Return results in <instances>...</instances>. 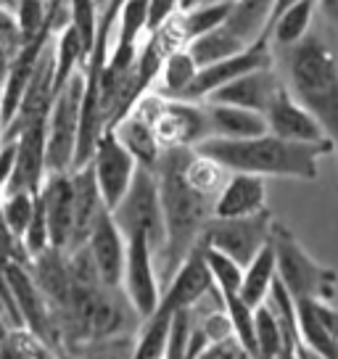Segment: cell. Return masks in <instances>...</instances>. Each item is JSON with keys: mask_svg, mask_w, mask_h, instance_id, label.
I'll list each match as a JSON object with an SVG mask.
<instances>
[{"mask_svg": "<svg viewBox=\"0 0 338 359\" xmlns=\"http://www.w3.org/2000/svg\"><path fill=\"white\" fill-rule=\"evenodd\" d=\"M191 148H169L161 154L156 167L158 196H161V209H164V222H167V248L158 259V280L161 288L172 278V272L180 267L182 259L191 251H196L206 222L212 219L215 198L193 191L191 182L185 180V158Z\"/></svg>", "mask_w": 338, "mask_h": 359, "instance_id": "6da1fadb", "label": "cell"}, {"mask_svg": "<svg viewBox=\"0 0 338 359\" xmlns=\"http://www.w3.org/2000/svg\"><path fill=\"white\" fill-rule=\"evenodd\" d=\"M193 151L215 158L227 172H243V175H259V177L317 180L320 156L333 148L291 143L278 135L264 133L259 137H246V140L206 137Z\"/></svg>", "mask_w": 338, "mask_h": 359, "instance_id": "7a4b0ae2", "label": "cell"}, {"mask_svg": "<svg viewBox=\"0 0 338 359\" xmlns=\"http://www.w3.org/2000/svg\"><path fill=\"white\" fill-rule=\"evenodd\" d=\"M288 93L315 116L338 151V56L317 34L288 48Z\"/></svg>", "mask_w": 338, "mask_h": 359, "instance_id": "3957f363", "label": "cell"}, {"mask_svg": "<svg viewBox=\"0 0 338 359\" xmlns=\"http://www.w3.org/2000/svg\"><path fill=\"white\" fill-rule=\"evenodd\" d=\"M270 243L275 251V267L278 280L285 285V291L293 296V302H333L338 288L336 269L320 264L293 236L291 227L283 222H272Z\"/></svg>", "mask_w": 338, "mask_h": 359, "instance_id": "277c9868", "label": "cell"}, {"mask_svg": "<svg viewBox=\"0 0 338 359\" xmlns=\"http://www.w3.org/2000/svg\"><path fill=\"white\" fill-rule=\"evenodd\" d=\"M111 217L119 224L124 238L137 236L146 241L158 264L167 248V222H164V209H161V196H158V182L154 172L137 169L130 191L111 209Z\"/></svg>", "mask_w": 338, "mask_h": 359, "instance_id": "5b68a950", "label": "cell"}, {"mask_svg": "<svg viewBox=\"0 0 338 359\" xmlns=\"http://www.w3.org/2000/svg\"><path fill=\"white\" fill-rule=\"evenodd\" d=\"M85 98V72L77 69L56 93L50 114H48V146H46V172H72L77 154L79 116ZM46 175V177H48Z\"/></svg>", "mask_w": 338, "mask_h": 359, "instance_id": "8992f818", "label": "cell"}, {"mask_svg": "<svg viewBox=\"0 0 338 359\" xmlns=\"http://www.w3.org/2000/svg\"><path fill=\"white\" fill-rule=\"evenodd\" d=\"M272 222H275V217L267 209L259 214H251V217H238V219L212 217L203 227L198 243L215 248V251H222L225 257L236 259L241 267H246L248 262L270 243Z\"/></svg>", "mask_w": 338, "mask_h": 359, "instance_id": "52a82bcc", "label": "cell"}, {"mask_svg": "<svg viewBox=\"0 0 338 359\" xmlns=\"http://www.w3.org/2000/svg\"><path fill=\"white\" fill-rule=\"evenodd\" d=\"M3 267H6V278H8V285H11L13 304H16V312H19V323L24 327H29L32 333H37L48 346H53L64 357L56 312L48 304L46 293L40 291L29 264H24V262H6Z\"/></svg>", "mask_w": 338, "mask_h": 359, "instance_id": "ba28073f", "label": "cell"}, {"mask_svg": "<svg viewBox=\"0 0 338 359\" xmlns=\"http://www.w3.org/2000/svg\"><path fill=\"white\" fill-rule=\"evenodd\" d=\"M88 167L93 169L95 185H98L101 198L109 212L124 198V193L130 191L137 169H140L137 161L133 158V154L116 140V135H114L111 130H106V133L101 135V140H98L95 154H93Z\"/></svg>", "mask_w": 338, "mask_h": 359, "instance_id": "9c48e42d", "label": "cell"}, {"mask_svg": "<svg viewBox=\"0 0 338 359\" xmlns=\"http://www.w3.org/2000/svg\"><path fill=\"white\" fill-rule=\"evenodd\" d=\"M119 288L130 299L133 309L140 314V320H146L156 312L158 302H161V280H158L156 259H154L143 238H127V257H124V272Z\"/></svg>", "mask_w": 338, "mask_h": 359, "instance_id": "30bf717a", "label": "cell"}, {"mask_svg": "<svg viewBox=\"0 0 338 359\" xmlns=\"http://www.w3.org/2000/svg\"><path fill=\"white\" fill-rule=\"evenodd\" d=\"M272 67V43L270 37H259L257 43H251L248 48H243L241 53L230 58H222L217 64H209V67H201L198 74L193 79L191 90L185 93L182 101H206L215 90H219L222 85L233 82L236 77H243L254 69H264Z\"/></svg>", "mask_w": 338, "mask_h": 359, "instance_id": "8fae6325", "label": "cell"}, {"mask_svg": "<svg viewBox=\"0 0 338 359\" xmlns=\"http://www.w3.org/2000/svg\"><path fill=\"white\" fill-rule=\"evenodd\" d=\"M154 133L161 151L169 148H196L209 137L206 109L198 101H169L154 119Z\"/></svg>", "mask_w": 338, "mask_h": 359, "instance_id": "7c38bea8", "label": "cell"}, {"mask_svg": "<svg viewBox=\"0 0 338 359\" xmlns=\"http://www.w3.org/2000/svg\"><path fill=\"white\" fill-rule=\"evenodd\" d=\"M264 119H267V133L278 135L283 140L333 148V143L327 140V135L320 127V122L293 98L285 85L275 93V98H272V103L264 111Z\"/></svg>", "mask_w": 338, "mask_h": 359, "instance_id": "4fadbf2b", "label": "cell"}, {"mask_svg": "<svg viewBox=\"0 0 338 359\" xmlns=\"http://www.w3.org/2000/svg\"><path fill=\"white\" fill-rule=\"evenodd\" d=\"M40 198L46 206L48 230H50V248L67 254L74 236V182L72 172H53L43 180Z\"/></svg>", "mask_w": 338, "mask_h": 359, "instance_id": "5bb4252c", "label": "cell"}, {"mask_svg": "<svg viewBox=\"0 0 338 359\" xmlns=\"http://www.w3.org/2000/svg\"><path fill=\"white\" fill-rule=\"evenodd\" d=\"M212 288H215V283H212L209 267H206V262H203V251H201V246H196V251H191L188 257L182 259L180 267L175 269L172 278L164 283L158 306L167 309V312L191 309L193 304L201 302Z\"/></svg>", "mask_w": 338, "mask_h": 359, "instance_id": "9a60e30c", "label": "cell"}, {"mask_svg": "<svg viewBox=\"0 0 338 359\" xmlns=\"http://www.w3.org/2000/svg\"><path fill=\"white\" fill-rule=\"evenodd\" d=\"M85 246L90 251L93 262L98 267L103 285L109 288H119L122 285V272H124V257H127V238L119 230V224L114 222L111 212H106L98 217L95 227L90 230V236L85 241Z\"/></svg>", "mask_w": 338, "mask_h": 359, "instance_id": "2e32d148", "label": "cell"}, {"mask_svg": "<svg viewBox=\"0 0 338 359\" xmlns=\"http://www.w3.org/2000/svg\"><path fill=\"white\" fill-rule=\"evenodd\" d=\"M299 346L338 359V312L327 302H296Z\"/></svg>", "mask_w": 338, "mask_h": 359, "instance_id": "e0dca14e", "label": "cell"}, {"mask_svg": "<svg viewBox=\"0 0 338 359\" xmlns=\"http://www.w3.org/2000/svg\"><path fill=\"white\" fill-rule=\"evenodd\" d=\"M283 88L280 77L275 74L272 67L254 69L243 77H236L233 82L222 85L219 90H215L206 101L212 103H227V106H241V109H251V111L264 114L267 106L272 103L275 93Z\"/></svg>", "mask_w": 338, "mask_h": 359, "instance_id": "ac0fdd59", "label": "cell"}, {"mask_svg": "<svg viewBox=\"0 0 338 359\" xmlns=\"http://www.w3.org/2000/svg\"><path fill=\"white\" fill-rule=\"evenodd\" d=\"M267 209V182L259 175H243L230 172L222 191L217 193L212 217L217 219H238L251 217Z\"/></svg>", "mask_w": 338, "mask_h": 359, "instance_id": "d6986e66", "label": "cell"}, {"mask_svg": "<svg viewBox=\"0 0 338 359\" xmlns=\"http://www.w3.org/2000/svg\"><path fill=\"white\" fill-rule=\"evenodd\" d=\"M29 269H32L40 291L46 293L48 304L53 306L56 320H61V314L67 312L69 299H72V272L67 264V254L58 248H48L29 262Z\"/></svg>", "mask_w": 338, "mask_h": 359, "instance_id": "ffe728a7", "label": "cell"}, {"mask_svg": "<svg viewBox=\"0 0 338 359\" xmlns=\"http://www.w3.org/2000/svg\"><path fill=\"white\" fill-rule=\"evenodd\" d=\"M206 109V122H209V137H222V140H246V137H259L267 133V119L264 114L241 109V106H227V103L201 101Z\"/></svg>", "mask_w": 338, "mask_h": 359, "instance_id": "44dd1931", "label": "cell"}, {"mask_svg": "<svg viewBox=\"0 0 338 359\" xmlns=\"http://www.w3.org/2000/svg\"><path fill=\"white\" fill-rule=\"evenodd\" d=\"M72 182H74V236H72V248L82 246L90 230L95 227L98 217L106 212V203L101 198V191L95 185L90 167H82L72 172Z\"/></svg>", "mask_w": 338, "mask_h": 359, "instance_id": "7402d4cb", "label": "cell"}, {"mask_svg": "<svg viewBox=\"0 0 338 359\" xmlns=\"http://www.w3.org/2000/svg\"><path fill=\"white\" fill-rule=\"evenodd\" d=\"M111 133L116 135V140L133 154V158L137 161V167L148 169V172H156L158 158H161L164 151L158 146L154 127H151L140 114L130 111L127 116H122V119L111 127Z\"/></svg>", "mask_w": 338, "mask_h": 359, "instance_id": "603a6c76", "label": "cell"}, {"mask_svg": "<svg viewBox=\"0 0 338 359\" xmlns=\"http://www.w3.org/2000/svg\"><path fill=\"white\" fill-rule=\"evenodd\" d=\"M196 74H198V64L193 61L188 48H177L164 58L151 90H156L158 95H164L169 101H182L185 93L191 90Z\"/></svg>", "mask_w": 338, "mask_h": 359, "instance_id": "cb8c5ba5", "label": "cell"}, {"mask_svg": "<svg viewBox=\"0 0 338 359\" xmlns=\"http://www.w3.org/2000/svg\"><path fill=\"white\" fill-rule=\"evenodd\" d=\"M272 11H275V0H236L225 27L246 45H251L259 37H267Z\"/></svg>", "mask_w": 338, "mask_h": 359, "instance_id": "d4e9b609", "label": "cell"}, {"mask_svg": "<svg viewBox=\"0 0 338 359\" xmlns=\"http://www.w3.org/2000/svg\"><path fill=\"white\" fill-rule=\"evenodd\" d=\"M315 8L317 0H299V3H293L291 8L278 13L270 22V27H267L270 43L280 45V48H293L296 43H302L309 34V27H312V19H315Z\"/></svg>", "mask_w": 338, "mask_h": 359, "instance_id": "484cf974", "label": "cell"}, {"mask_svg": "<svg viewBox=\"0 0 338 359\" xmlns=\"http://www.w3.org/2000/svg\"><path fill=\"white\" fill-rule=\"evenodd\" d=\"M278 280V267H275V251H272V243L262 248L257 257L248 262L243 267V283H241V299L248 304V306H259V304L267 302L270 296L272 283Z\"/></svg>", "mask_w": 338, "mask_h": 359, "instance_id": "4316f807", "label": "cell"}, {"mask_svg": "<svg viewBox=\"0 0 338 359\" xmlns=\"http://www.w3.org/2000/svg\"><path fill=\"white\" fill-rule=\"evenodd\" d=\"M185 48H188V53H191L193 61L201 69V67H209V64H217V61H222V58L236 56V53H241L248 45L222 24V27H217L212 32H206V34H201V37L191 40Z\"/></svg>", "mask_w": 338, "mask_h": 359, "instance_id": "83f0119b", "label": "cell"}, {"mask_svg": "<svg viewBox=\"0 0 338 359\" xmlns=\"http://www.w3.org/2000/svg\"><path fill=\"white\" fill-rule=\"evenodd\" d=\"M0 359H64L29 327L13 325L0 341Z\"/></svg>", "mask_w": 338, "mask_h": 359, "instance_id": "f1b7e54d", "label": "cell"}, {"mask_svg": "<svg viewBox=\"0 0 338 359\" xmlns=\"http://www.w3.org/2000/svg\"><path fill=\"white\" fill-rule=\"evenodd\" d=\"M169 320H172V312L158 306L156 312L140 323L135 333V354H133V359H164Z\"/></svg>", "mask_w": 338, "mask_h": 359, "instance_id": "f546056e", "label": "cell"}, {"mask_svg": "<svg viewBox=\"0 0 338 359\" xmlns=\"http://www.w3.org/2000/svg\"><path fill=\"white\" fill-rule=\"evenodd\" d=\"M233 11V3H193L180 11V24L185 40L191 43L201 34L212 32L217 27L227 22V16Z\"/></svg>", "mask_w": 338, "mask_h": 359, "instance_id": "4dcf8cb0", "label": "cell"}, {"mask_svg": "<svg viewBox=\"0 0 338 359\" xmlns=\"http://www.w3.org/2000/svg\"><path fill=\"white\" fill-rule=\"evenodd\" d=\"M34 201H37V193L29 191L0 193V217H3L6 230L11 233V238L19 246H22V238L34 214Z\"/></svg>", "mask_w": 338, "mask_h": 359, "instance_id": "1f68e13d", "label": "cell"}, {"mask_svg": "<svg viewBox=\"0 0 338 359\" xmlns=\"http://www.w3.org/2000/svg\"><path fill=\"white\" fill-rule=\"evenodd\" d=\"M254 338H257V359H280L283 351H288L280 323L275 320L267 304H259L254 309Z\"/></svg>", "mask_w": 338, "mask_h": 359, "instance_id": "d6a6232c", "label": "cell"}, {"mask_svg": "<svg viewBox=\"0 0 338 359\" xmlns=\"http://www.w3.org/2000/svg\"><path fill=\"white\" fill-rule=\"evenodd\" d=\"M201 246V243H198ZM203 262L209 267L212 283L219 296H230V293H241V283H243V267L238 264L236 259L225 257L222 251H215L209 246H201Z\"/></svg>", "mask_w": 338, "mask_h": 359, "instance_id": "836d02e7", "label": "cell"}, {"mask_svg": "<svg viewBox=\"0 0 338 359\" xmlns=\"http://www.w3.org/2000/svg\"><path fill=\"white\" fill-rule=\"evenodd\" d=\"M222 306H225L230 325H233V336H236L238 346L248 351L251 357L257 359V338H254V306H248L238 293L230 296H219Z\"/></svg>", "mask_w": 338, "mask_h": 359, "instance_id": "e575fe53", "label": "cell"}, {"mask_svg": "<svg viewBox=\"0 0 338 359\" xmlns=\"http://www.w3.org/2000/svg\"><path fill=\"white\" fill-rule=\"evenodd\" d=\"M69 3V24L74 27L82 50H85V61L95 48V37H98V19H101V6L98 0H67Z\"/></svg>", "mask_w": 338, "mask_h": 359, "instance_id": "d590c367", "label": "cell"}, {"mask_svg": "<svg viewBox=\"0 0 338 359\" xmlns=\"http://www.w3.org/2000/svg\"><path fill=\"white\" fill-rule=\"evenodd\" d=\"M135 354V333L90 341L77 351L74 359H133Z\"/></svg>", "mask_w": 338, "mask_h": 359, "instance_id": "8d00e7d4", "label": "cell"}, {"mask_svg": "<svg viewBox=\"0 0 338 359\" xmlns=\"http://www.w3.org/2000/svg\"><path fill=\"white\" fill-rule=\"evenodd\" d=\"M193 325H196V317H193L191 309H177V312H172L164 359H185L188 344H191V336H193Z\"/></svg>", "mask_w": 338, "mask_h": 359, "instance_id": "74e56055", "label": "cell"}, {"mask_svg": "<svg viewBox=\"0 0 338 359\" xmlns=\"http://www.w3.org/2000/svg\"><path fill=\"white\" fill-rule=\"evenodd\" d=\"M22 45L24 40H22L19 22H16V13H13V8H3L0 6V48L13 58L19 53Z\"/></svg>", "mask_w": 338, "mask_h": 359, "instance_id": "f35d334b", "label": "cell"}, {"mask_svg": "<svg viewBox=\"0 0 338 359\" xmlns=\"http://www.w3.org/2000/svg\"><path fill=\"white\" fill-rule=\"evenodd\" d=\"M180 11H182V0H148L146 34L156 32L161 24H167L169 19H175Z\"/></svg>", "mask_w": 338, "mask_h": 359, "instance_id": "ab89813d", "label": "cell"}, {"mask_svg": "<svg viewBox=\"0 0 338 359\" xmlns=\"http://www.w3.org/2000/svg\"><path fill=\"white\" fill-rule=\"evenodd\" d=\"M16 154L19 146L16 140H3L0 143V193L8 185V180L13 177V169H16Z\"/></svg>", "mask_w": 338, "mask_h": 359, "instance_id": "60d3db41", "label": "cell"}, {"mask_svg": "<svg viewBox=\"0 0 338 359\" xmlns=\"http://www.w3.org/2000/svg\"><path fill=\"white\" fill-rule=\"evenodd\" d=\"M317 3H320V8H323L327 19L338 22V0H317Z\"/></svg>", "mask_w": 338, "mask_h": 359, "instance_id": "b9f144b4", "label": "cell"}, {"mask_svg": "<svg viewBox=\"0 0 338 359\" xmlns=\"http://www.w3.org/2000/svg\"><path fill=\"white\" fill-rule=\"evenodd\" d=\"M293 3H299V0H275V11H272V19H275L278 13L285 11V8H291ZM272 19H270V22H272Z\"/></svg>", "mask_w": 338, "mask_h": 359, "instance_id": "7bdbcfd3", "label": "cell"}, {"mask_svg": "<svg viewBox=\"0 0 338 359\" xmlns=\"http://www.w3.org/2000/svg\"><path fill=\"white\" fill-rule=\"evenodd\" d=\"M296 357L299 359H325V357H320V354H315V351H309V348H304V346L296 348Z\"/></svg>", "mask_w": 338, "mask_h": 359, "instance_id": "ee69618b", "label": "cell"}, {"mask_svg": "<svg viewBox=\"0 0 338 359\" xmlns=\"http://www.w3.org/2000/svg\"><path fill=\"white\" fill-rule=\"evenodd\" d=\"M193 3H236V0H182V8H188Z\"/></svg>", "mask_w": 338, "mask_h": 359, "instance_id": "f6af8a7d", "label": "cell"}, {"mask_svg": "<svg viewBox=\"0 0 338 359\" xmlns=\"http://www.w3.org/2000/svg\"><path fill=\"white\" fill-rule=\"evenodd\" d=\"M233 359H254V357H251L248 351H243V348H238V351H236V357H233Z\"/></svg>", "mask_w": 338, "mask_h": 359, "instance_id": "bcb514c9", "label": "cell"}, {"mask_svg": "<svg viewBox=\"0 0 338 359\" xmlns=\"http://www.w3.org/2000/svg\"><path fill=\"white\" fill-rule=\"evenodd\" d=\"M280 359H299V357H296V351H283Z\"/></svg>", "mask_w": 338, "mask_h": 359, "instance_id": "7dc6e473", "label": "cell"}, {"mask_svg": "<svg viewBox=\"0 0 338 359\" xmlns=\"http://www.w3.org/2000/svg\"><path fill=\"white\" fill-rule=\"evenodd\" d=\"M106 3H109V0H98V6H101V11H103V8H106Z\"/></svg>", "mask_w": 338, "mask_h": 359, "instance_id": "c3c4849f", "label": "cell"}, {"mask_svg": "<svg viewBox=\"0 0 338 359\" xmlns=\"http://www.w3.org/2000/svg\"><path fill=\"white\" fill-rule=\"evenodd\" d=\"M0 85H3V82H0ZM0 133H3V116H0Z\"/></svg>", "mask_w": 338, "mask_h": 359, "instance_id": "681fc988", "label": "cell"}, {"mask_svg": "<svg viewBox=\"0 0 338 359\" xmlns=\"http://www.w3.org/2000/svg\"><path fill=\"white\" fill-rule=\"evenodd\" d=\"M48 3H50V0H48Z\"/></svg>", "mask_w": 338, "mask_h": 359, "instance_id": "f907efd6", "label": "cell"}]
</instances>
